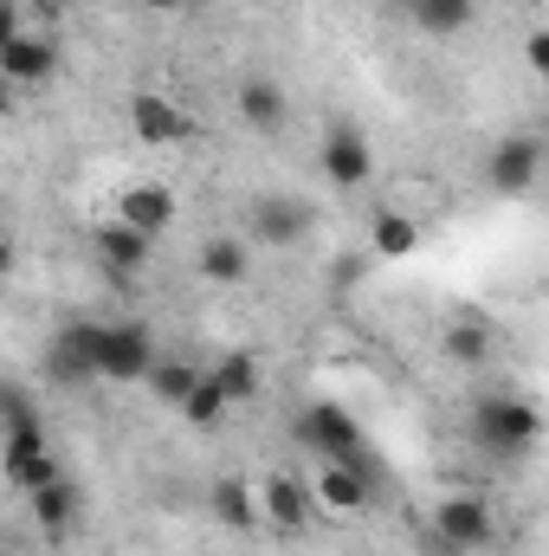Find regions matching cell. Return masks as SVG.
<instances>
[{
	"label": "cell",
	"instance_id": "cell-11",
	"mask_svg": "<svg viewBox=\"0 0 549 556\" xmlns=\"http://www.w3.org/2000/svg\"><path fill=\"white\" fill-rule=\"evenodd\" d=\"M130 124H137V137L155 142V149H168V142H188V137H194V117H188L181 104L155 98V91H137V98H130Z\"/></svg>",
	"mask_w": 549,
	"mask_h": 556
},
{
	"label": "cell",
	"instance_id": "cell-16",
	"mask_svg": "<svg viewBox=\"0 0 549 556\" xmlns=\"http://www.w3.org/2000/svg\"><path fill=\"white\" fill-rule=\"evenodd\" d=\"M246 273H253V247L240 233H220V240L201 247V278L207 285H240Z\"/></svg>",
	"mask_w": 549,
	"mask_h": 556
},
{
	"label": "cell",
	"instance_id": "cell-13",
	"mask_svg": "<svg viewBox=\"0 0 549 556\" xmlns=\"http://www.w3.org/2000/svg\"><path fill=\"white\" fill-rule=\"evenodd\" d=\"M0 72H7L13 85H46V78L59 72V52H52V39H39V33H13V39L0 46Z\"/></svg>",
	"mask_w": 549,
	"mask_h": 556
},
{
	"label": "cell",
	"instance_id": "cell-7",
	"mask_svg": "<svg viewBox=\"0 0 549 556\" xmlns=\"http://www.w3.org/2000/svg\"><path fill=\"white\" fill-rule=\"evenodd\" d=\"M537 175H544V142L537 137H505L491 149V162H485V181L498 194H531Z\"/></svg>",
	"mask_w": 549,
	"mask_h": 556
},
{
	"label": "cell",
	"instance_id": "cell-2",
	"mask_svg": "<svg viewBox=\"0 0 549 556\" xmlns=\"http://www.w3.org/2000/svg\"><path fill=\"white\" fill-rule=\"evenodd\" d=\"M155 363V330L149 324H104V343H98V376L111 382H142Z\"/></svg>",
	"mask_w": 549,
	"mask_h": 556
},
{
	"label": "cell",
	"instance_id": "cell-23",
	"mask_svg": "<svg viewBox=\"0 0 549 556\" xmlns=\"http://www.w3.org/2000/svg\"><path fill=\"white\" fill-rule=\"evenodd\" d=\"M439 350H446V363H465V369H472V363L491 356V330H485V324H452V330L439 337Z\"/></svg>",
	"mask_w": 549,
	"mask_h": 556
},
{
	"label": "cell",
	"instance_id": "cell-10",
	"mask_svg": "<svg viewBox=\"0 0 549 556\" xmlns=\"http://www.w3.org/2000/svg\"><path fill=\"white\" fill-rule=\"evenodd\" d=\"M330 511H362L369 505V453H356V459H323V472H317V485H310Z\"/></svg>",
	"mask_w": 549,
	"mask_h": 556
},
{
	"label": "cell",
	"instance_id": "cell-3",
	"mask_svg": "<svg viewBox=\"0 0 549 556\" xmlns=\"http://www.w3.org/2000/svg\"><path fill=\"white\" fill-rule=\"evenodd\" d=\"M98 343H104V324H65V330L52 337V350H46V376H52L59 389L91 382V376H98Z\"/></svg>",
	"mask_w": 549,
	"mask_h": 556
},
{
	"label": "cell",
	"instance_id": "cell-9",
	"mask_svg": "<svg viewBox=\"0 0 549 556\" xmlns=\"http://www.w3.org/2000/svg\"><path fill=\"white\" fill-rule=\"evenodd\" d=\"M323 175L336 188H362L375 175V155H369V142H362L356 124H330V137H323Z\"/></svg>",
	"mask_w": 549,
	"mask_h": 556
},
{
	"label": "cell",
	"instance_id": "cell-12",
	"mask_svg": "<svg viewBox=\"0 0 549 556\" xmlns=\"http://www.w3.org/2000/svg\"><path fill=\"white\" fill-rule=\"evenodd\" d=\"M117 220H124V227H137L142 240H162V233L175 227V194H168V188H155V181H137V188H124Z\"/></svg>",
	"mask_w": 549,
	"mask_h": 556
},
{
	"label": "cell",
	"instance_id": "cell-4",
	"mask_svg": "<svg viewBox=\"0 0 549 556\" xmlns=\"http://www.w3.org/2000/svg\"><path fill=\"white\" fill-rule=\"evenodd\" d=\"M297 440L317 446L323 459H356V453H362V427H356L349 408H336V402L304 408V415H297Z\"/></svg>",
	"mask_w": 549,
	"mask_h": 556
},
{
	"label": "cell",
	"instance_id": "cell-30",
	"mask_svg": "<svg viewBox=\"0 0 549 556\" xmlns=\"http://www.w3.org/2000/svg\"><path fill=\"white\" fill-rule=\"evenodd\" d=\"M13 273V247H7V240H0V278Z\"/></svg>",
	"mask_w": 549,
	"mask_h": 556
},
{
	"label": "cell",
	"instance_id": "cell-31",
	"mask_svg": "<svg viewBox=\"0 0 549 556\" xmlns=\"http://www.w3.org/2000/svg\"><path fill=\"white\" fill-rule=\"evenodd\" d=\"M142 7H188V0H142Z\"/></svg>",
	"mask_w": 549,
	"mask_h": 556
},
{
	"label": "cell",
	"instance_id": "cell-1",
	"mask_svg": "<svg viewBox=\"0 0 549 556\" xmlns=\"http://www.w3.org/2000/svg\"><path fill=\"white\" fill-rule=\"evenodd\" d=\"M472 433H478L485 453H498V459H524V453L537 446V433H544V415H537L524 395H485L478 415H472Z\"/></svg>",
	"mask_w": 549,
	"mask_h": 556
},
{
	"label": "cell",
	"instance_id": "cell-28",
	"mask_svg": "<svg viewBox=\"0 0 549 556\" xmlns=\"http://www.w3.org/2000/svg\"><path fill=\"white\" fill-rule=\"evenodd\" d=\"M13 33H20V20H13V7H7V0H0V46H7V39H13Z\"/></svg>",
	"mask_w": 549,
	"mask_h": 556
},
{
	"label": "cell",
	"instance_id": "cell-8",
	"mask_svg": "<svg viewBox=\"0 0 549 556\" xmlns=\"http://www.w3.org/2000/svg\"><path fill=\"white\" fill-rule=\"evenodd\" d=\"M149 247H155V240H142L137 227H124V220L91 227V253H98V266L117 278V285H130V278L149 266Z\"/></svg>",
	"mask_w": 549,
	"mask_h": 556
},
{
	"label": "cell",
	"instance_id": "cell-25",
	"mask_svg": "<svg viewBox=\"0 0 549 556\" xmlns=\"http://www.w3.org/2000/svg\"><path fill=\"white\" fill-rule=\"evenodd\" d=\"M194 376H201V369H188V363H149V376H142V382H149L162 402H175V408H181V395L194 389Z\"/></svg>",
	"mask_w": 549,
	"mask_h": 556
},
{
	"label": "cell",
	"instance_id": "cell-22",
	"mask_svg": "<svg viewBox=\"0 0 549 556\" xmlns=\"http://www.w3.org/2000/svg\"><path fill=\"white\" fill-rule=\"evenodd\" d=\"M413 247H420V220H408V214H375V253L382 260H408Z\"/></svg>",
	"mask_w": 549,
	"mask_h": 556
},
{
	"label": "cell",
	"instance_id": "cell-26",
	"mask_svg": "<svg viewBox=\"0 0 549 556\" xmlns=\"http://www.w3.org/2000/svg\"><path fill=\"white\" fill-rule=\"evenodd\" d=\"M26 415H39V402H33L20 382H0V427H7V420H26Z\"/></svg>",
	"mask_w": 549,
	"mask_h": 556
},
{
	"label": "cell",
	"instance_id": "cell-27",
	"mask_svg": "<svg viewBox=\"0 0 549 556\" xmlns=\"http://www.w3.org/2000/svg\"><path fill=\"white\" fill-rule=\"evenodd\" d=\"M524 59H531V72H549V33H531V46H524Z\"/></svg>",
	"mask_w": 549,
	"mask_h": 556
},
{
	"label": "cell",
	"instance_id": "cell-19",
	"mask_svg": "<svg viewBox=\"0 0 549 556\" xmlns=\"http://www.w3.org/2000/svg\"><path fill=\"white\" fill-rule=\"evenodd\" d=\"M26 505H33V518H39L46 531H65V525L78 518V485L59 472L52 485H33V492H26Z\"/></svg>",
	"mask_w": 549,
	"mask_h": 556
},
{
	"label": "cell",
	"instance_id": "cell-5",
	"mask_svg": "<svg viewBox=\"0 0 549 556\" xmlns=\"http://www.w3.org/2000/svg\"><path fill=\"white\" fill-rule=\"evenodd\" d=\"M433 538L439 544H452V551H485L491 538H498V525H491V505L485 498H439V511H433Z\"/></svg>",
	"mask_w": 549,
	"mask_h": 556
},
{
	"label": "cell",
	"instance_id": "cell-17",
	"mask_svg": "<svg viewBox=\"0 0 549 556\" xmlns=\"http://www.w3.org/2000/svg\"><path fill=\"white\" fill-rule=\"evenodd\" d=\"M207 511H214L227 531H240V538L259 531V505H253V492H246L240 479H214V485H207Z\"/></svg>",
	"mask_w": 549,
	"mask_h": 556
},
{
	"label": "cell",
	"instance_id": "cell-20",
	"mask_svg": "<svg viewBox=\"0 0 549 556\" xmlns=\"http://www.w3.org/2000/svg\"><path fill=\"white\" fill-rule=\"evenodd\" d=\"M0 440H7V446H0V459H7V479H13L26 459H39V453H46V420H39V415L7 420V427H0Z\"/></svg>",
	"mask_w": 549,
	"mask_h": 556
},
{
	"label": "cell",
	"instance_id": "cell-24",
	"mask_svg": "<svg viewBox=\"0 0 549 556\" xmlns=\"http://www.w3.org/2000/svg\"><path fill=\"white\" fill-rule=\"evenodd\" d=\"M181 415H188V427H220V415H227V395L214 389V376H194V389L181 395Z\"/></svg>",
	"mask_w": 549,
	"mask_h": 556
},
{
	"label": "cell",
	"instance_id": "cell-21",
	"mask_svg": "<svg viewBox=\"0 0 549 556\" xmlns=\"http://www.w3.org/2000/svg\"><path fill=\"white\" fill-rule=\"evenodd\" d=\"M420 33H459L472 20V0H401Z\"/></svg>",
	"mask_w": 549,
	"mask_h": 556
},
{
	"label": "cell",
	"instance_id": "cell-6",
	"mask_svg": "<svg viewBox=\"0 0 549 556\" xmlns=\"http://www.w3.org/2000/svg\"><path fill=\"white\" fill-rule=\"evenodd\" d=\"M310 201L304 194H259L253 201V214H246V227H253V240H266V247H291V240H304L310 233Z\"/></svg>",
	"mask_w": 549,
	"mask_h": 556
},
{
	"label": "cell",
	"instance_id": "cell-29",
	"mask_svg": "<svg viewBox=\"0 0 549 556\" xmlns=\"http://www.w3.org/2000/svg\"><path fill=\"white\" fill-rule=\"evenodd\" d=\"M7 111H13V78L0 72V117H7Z\"/></svg>",
	"mask_w": 549,
	"mask_h": 556
},
{
	"label": "cell",
	"instance_id": "cell-14",
	"mask_svg": "<svg viewBox=\"0 0 549 556\" xmlns=\"http://www.w3.org/2000/svg\"><path fill=\"white\" fill-rule=\"evenodd\" d=\"M240 124L246 130H259V137H278L284 130V117H291V104H284V91H278L272 78H240Z\"/></svg>",
	"mask_w": 549,
	"mask_h": 556
},
{
	"label": "cell",
	"instance_id": "cell-18",
	"mask_svg": "<svg viewBox=\"0 0 549 556\" xmlns=\"http://www.w3.org/2000/svg\"><path fill=\"white\" fill-rule=\"evenodd\" d=\"M207 376H214V389L227 395V408H233V402H253V395H259V356H253V350H233V356H220V363H214Z\"/></svg>",
	"mask_w": 549,
	"mask_h": 556
},
{
	"label": "cell",
	"instance_id": "cell-15",
	"mask_svg": "<svg viewBox=\"0 0 549 556\" xmlns=\"http://www.w3.org/2000/svg\"><path fill=\"white\" fill-rule=\"evenodd\" d=\"M266 518H272L284 538H304V525H310V485L304 479H291V472H272L266 485Z\"/></svg>",
	"mask_w": 549,
	"mask_h": 556
}]
</instances>
